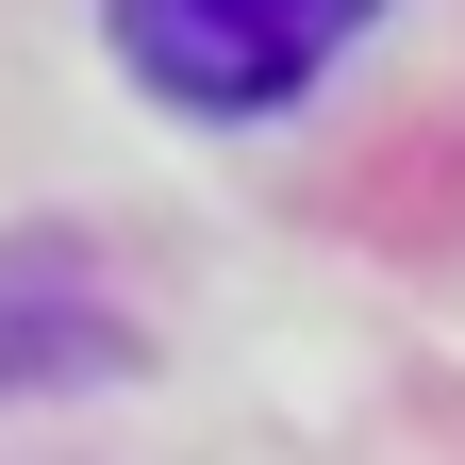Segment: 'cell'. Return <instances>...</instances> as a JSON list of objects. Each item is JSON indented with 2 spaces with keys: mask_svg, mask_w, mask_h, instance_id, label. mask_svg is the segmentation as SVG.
Instances as JSON below:
<instances>
[{
  "mask_svg": "<svg viewBox=\"0 0 465 465\" xmlns=\"http://www.w3.org/2000/svg\"><path fill=\"white\" fill-rule=\"evenodd\" d=\"M382 0H100L116 67H134L166 116H282Z\"/></svg>",
  "mask_w": 465,
  "mask_h": 465,
  "instance_id": "6da1fadb",
  "label": "cell"
}]
</instances>
